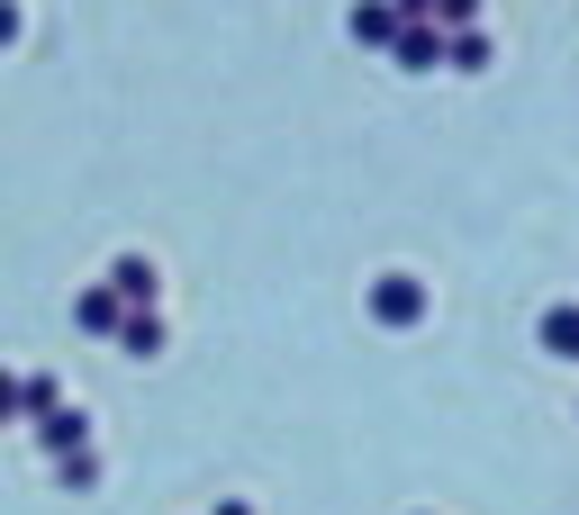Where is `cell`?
Returning <instances> with one entry per match:
<instances>
[{"mask_svg": "<svg viewBox=\"0 0 579 515\" xmlns=\"http://www.w3.org/2000/svg\"><path fill=\"white\" fill-rule=\"evenodd\" d=\"M543 335H553V353H579V317H570V308H561V317H553V325H543Z\"/></svg>", "mask_w": 579, "mask_h": 515, "instance_id": "1", "label": "cell"}]
</instances>
